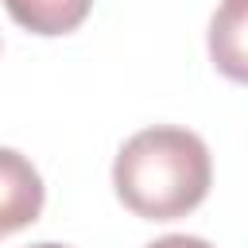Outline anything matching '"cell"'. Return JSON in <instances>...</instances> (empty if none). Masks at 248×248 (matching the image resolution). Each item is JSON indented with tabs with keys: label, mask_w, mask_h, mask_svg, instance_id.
<instances>
[{
	"label": "cell",
	"mask_w": 248,
	"mask_h": 248,
	"mask_svg": "<svg viewBox=\"0 0 248 248\" xmlns=\"http://www.w3.org/2000/svg\"><path fill=\"white\" fill-rule=\"evenodd\" d=\"M213 163L198 132L155 124L124 140L112 163L116 198L143 221H174L198 209L209 194Z\"/></svg>",
	"instance_id": "6da1fadb"
},
{
	"label": "cell",
	"mask_w": 248,
	"mask_h": 248,
	"mask_svg": "<svg viewBox=\"0 0 248 248\" xmlns=\"http://www.w3.org/2000/svg\"><path fill=\"white\" fill-rule=\"evenodd\" d=\"M43 178L12 147H0V236L27 229L43 213Z\"/></svg>",
	"instance_id": "7a4b0ae2"
},
{
	"label": "cell",
	"mask_w": 248,
	"mask_h": 248,
	"mask_svg": "<svg viewBox=\"0 0 248 248\" xmlns=\"http://www.w3.org/2000/svg\"><path fill=\"white\" fill-rule=\"evenodd\" d=\"M209 58L229 81L248 85V0L217 4L209 19Z\"/></svg>",
	"instance_id": "3957f363"
},
{
	"label": "cell",
	"mask_w": 248,
	"mask_h": 248,
	"mask_svg": "<svg viewBox=\"0 0 248 248\" xmlns=\"http://www.w3.org/2000/svg\"><path fill=\"white\" fill-rule=\"evenodd\" d=\"M4 8L31 35H66L85 23L93 0H4Z\"/></svg>",
	"instance_id": "277c9868"
},
{
	"label": "cell",
	"mask_w": 248,
	"mask_h": 248,
	"mask_svg": "<svg viewBox=\"0 0 248 248\" xmlns=\"http://www.w3.org/2000/svg\"><path fill=\"white\" fill-rule=\"evenodd\" d=\"M147 248H213L209 240H202V236H186V232H170V236H159V240H151Z\"/></svg>",
	"instance_id": "5b68a950"
},
{
	"label": "cell",
	"mask_w": 248,
	"mask_h": 248,
	"mask_svg": "<svg viewBox=\"0 0 248 248\" xmlns=\"http://www.w3.org/2000/svg\"><path fill=\"white\" fill-rule=\"evenodd\" d=\"M31 248H66V244H31Z\"/></svg>",
	"instance_id": "8992f818"
}]
</instances>
